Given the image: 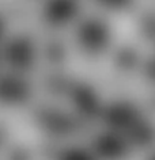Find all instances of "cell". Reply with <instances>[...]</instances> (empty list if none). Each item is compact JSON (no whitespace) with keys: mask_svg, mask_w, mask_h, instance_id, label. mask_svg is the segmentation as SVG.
I'll return each mask as SVG.
<instances>
[{"mask_svg":"<svg viewBox=\"0 0 155 160\" xmlns=\"http://www.w3.org/2000/svg\"><path fill=\"white\" fill-rule=\"evenodd\" d=\"M80 46L89 53H99L108 46L110 41V30L105 22L99 19H89L78 31Z\"/></svg>","mask_w":155,"mask_h":160,"instance_id":"6da1fadb","label":"cell"},{"mask_svg":"<svg viewBox=\"0 0 155 160\" xmlns=\"http://www.w3.org/2000/svg\"><path fill=\"white\" fill-rule=\"evenodd\" d=\"M148 160H155V155H152V156H151V158H150Z\"/></svg>","mask_w":155,"mask_h":160,"instance_id":"5bb4252c","label":"cell"},{"mask_svg":"<svg viewBox=\"0 0 155 160\" xmlns=\"http://www.w3.org/2000/svg\"><path fill=\"white\" fill-rule=\"evenodd\" d=\"M29 97V86L25 80L11 76L2 82V98L8 103H21Z\"/></svg>","mask_w":155,"mask_h":160,"instance_id":"8992f818","label":"cell"},{"mask_svg":"<svg viewBox=\"0 0 155 160\" xmlns=\"http://www.w3.org/2000/svg\"><path fill=\"white\" fill-rule=\"evenodd\" d=\"M48 54H49L50 58H53L54 61H57L59 58L63 57V49L60 45H57V43H53V45L50 46L49 52H48Z\"/></svg>","mask_w":155,"mask_h":160,"instance_id":"7c38bea8","label":"cell"},{"mask_svg":"<svg viewBox=\"0 0 155 160\" xmlns=\"http://www.w3.org/2000/svg\"><path fill=\"white\" fill-rule=\"evenodd\" d=\"M147 75H148L151 79L155 80V60L147 65Z\"/></svg>","mask_w":155,"mask_h":160,"instance_id":"4fadbf2b","label":"cell"},{"mask_svg":"<svg viewBox=\"0 0 155 160\" xmlns=\"http://www.w3.org/2000/svg\"><path fill=\"white\" fill-rule=\"evenodd\" d=\"M95 152L106 160H120L127 153V142L116 134H103L94 142Z\"/></svg>","mask_w":155,"mask_h":160,"instance_id":"3957f363","label":"cell"},{"mask_svg":"<svg viewBox=\"0 0 155 160\" xmlns=\"http://www.w3.org/2000/svg\"><path fill=\"white\" fill-rule=\"evenodd\" d=\"M42 122L48 129L54 133H65L70 130L71 122L65 115L59 113H46L42 115Z\"/></svg>","mask_w":155,"mask_h":160,"instance_id":"ba28073f","label":"cell"},{"mask_svg":"<svg viewBox=\"0 0 155 160\" xmlns=\"http://www.w3.org/2000/svg\"><path fill=\"white\" fill-rule=\"evenodd\" d=\"M154 129L146 123H136L129 130V136L132 142L140 144V145H144V144H148L154 140Z\"/></svg>","mask_w":155,"mask_h":160,"instance_id":"9c48e42d","label":"cell"},{"mask_svg":"<svg viewBox=\"0 0 155 160\" xmlns=\"http://www.w3.org/2000/svg\"><path fill=\"white\" fill-rule=\"evenodd\" d=\"M4 56L11 67L17 69H26L34 61V46L27 38L17 37L11 39L6 46Z\"/></svg>","mask_w":155,"mask_h":160,"instance_id":"7a4b0ae2","label":"cell"},{"mask_svg":"<svg viewBox=\"0 0 155 160\" xmlns=\"http://www.w3.org/2000/svg\"><path fill=\"white\" fill-rule=\"evenodd\" d=\"M105 119L110 125L117 128H132L137 123V111L128 103H116L106 110Z\"/></svg>","mask_w":155,"mask_h":160,"instance_id":"277c9868","label":"cell"},{"mask_svg":"<svg viewBox=\"0 0 155 160\" xmlns=\"http://www.w3.org/2000/svg\"><path fill=\"white\" fill-rule=\"evenodd\" d=\"M74 101L79 106V109L82 111H86V113H93L97 107V98H95L93 91L86 86L75 88Z\"/></svg>","mask_w":155,"mask_h":160,"instance_id":"52a82bcc","label":"cell"},{"mask_svg":"<svg viewBox=\"0 0 155 160\" xmlns=\"http://www.w3.org/2000/svg\"><path fill=\"white\" fill-rule=\"evenodd\" d=\"M78 6L71 2H52L45 7V19L53 26H61L68 23L75 14Z\"/></svg>","mask_w":155,"mask_h":160,"instance_id":"5b68a950","label":"cell"},{"mask_svg":"<svg viewBox=\"0 0 155 160\" xmlns=\"http://www.w3.org/2000/svg\"><path fill=\"white\" fill-rule=\"evenodd\" d=\"M136 61V56L132 50H122L117 56V62L121 68H131Z\"/></svg>","mask_w":155,"mask_h":160,"instance_id":"8fae6325","label":"cell"},{"mask_svg":"<svg viewBox=\"0 0 155 160\" xmlns=\"http://www.w3.org/2000/svg\"><path fill=\"white\" fill-rule=\"evenodd\" d=\"M60 160H94V159L86 151L74 148V149H68L63 152V155L60 156Z\"/></svg>","mask_w":155,"mask_h":160,"instance_id":"30bf717a","label":"cell"}]
</instances>
